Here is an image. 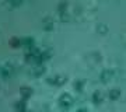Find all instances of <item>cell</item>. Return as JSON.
<instances>
[{
  "mask_svg": "<svg viewBox=\"0 0 126 112\" xmlns=\"http://www.w3.org/2000/svg\"><path fill=\"white\" fill-rule=\"evenodd\" d=\"M83 85H84V83L81 80L74 81V90H76V91H83Z\"/></svg>",
  "mask_w": 126,
  "mask_h": 112,
  "instance_id": "15",
  "label": "cell"
},
{
  "mask_svg": "<svg viewBox=\"0 0 126 112\" xmlns=\"http://www.w3.org/2000/svg\"><path fill=\"white\" fill-rule=\"evenodd\" d=\"M64 81H66V76H62V74L48 77V83L52 85H62V84H64Z\"/></svg>",
  "mask_w": 126,
  "mask_h": 112,
  "instance_id": "3",
  "label": "cell"
},
{
  "mask_svg": "<svg viewBox=\"0 0 126 112\" xmlns=\"http://www.w3.org/2000/svg\"><path fill=\"white\" fill-rule=\"evenodd\" d=\"M21 45H23L24 48H27V49H31V48H34V45H35V42H34V39L32 38H23V41H21Z\"/></svg>",
  "mask_w": 126,
  "mask_h": 112,
  "instance_id": "8",
  "label": "cell"
},
{
  "mask_svg": "<svg viewBox=\"0 0 126 112\" xmlns=\"http://www.w3.org/2000/svg\"><path fill=\"white\" fill-rule=\"evenodd\" d=\"M97 32H98L99 35H107V34H108V27L101 22V24L97 25Z\"/></svg>",
  "mask_w": 126,
  "mask_h": 112,
  "instance_id": "12",
  "label": "cell"
},
{
  "mask_svg": "<svg viewBox=\"0 0 126 112\" xmlns=\"http://www.w3.org/2000/svg\"><path fill=\"white\" fill-rule=\"evenodd\" d=\"M20 94H21V97H23L24 99L30 98L32 95V90L30 88V87H21V88H20Z\"/></svg>",
  "mask_w": 126,
  "mask_h": 112,
  "instance_id": "9",
  "label": "cell"
},
{
  "mask_svg": "<svg viewBox=\"0 0 126 112\" xmlns=\"http://www.w3.org/2000/svg\"><path fill=\"white\" fill-rule=\"evenodd\" d=\"M14 109H17V111H25L27 109L25 101H18V102H16L14 104Z\"/></svg>",
  "mask_w": 126,
  "mask_h": 112,
  "instance_id": "13",
  "label": "cell"
},
{
  "mask_svg": "<svg viewBox=\"0 0 126 112\" xmlns=\"http://www.w3.org/2000/svg\"><path fill=\"white\" fill-rule=\"evenodd\" d=\"M10 45H13L14 48H18L21 45V41L17 39V38H13V39H10Z\"/></svg>",
  "mask_w": 126,
  "mask_h": 112,
  "instance_id": "16",
  "label": "cell"
},
{
  "mask_svg": "<svg viewBox=\"0 0 126 112\" xmlns=\"http://www.w3.org/2000/svg\"><path fill=\"white\" fill-rule=\"evenodd\" d=\"M119 97H121V90L119 88H112L111 91H109V98L112 99V101L118 99Z\"/></svg>",
  "mask_w": 126,
  "mask_h": 112,
  "instance_id": "11",
  "label": "cell"
},
{
  "mask_svg": "<svg viewBox=\"0 0 126 112\" xmlns=\"http://www.w3.org/2000/svg\"><path fill=\"white\" fill-rule=\"evenodd\" d=\"M113 74H115V73H113L112 70H102L101 74H99V80L102 81V83H108V81L113 77Z\"/></svg>",
  "mask_w": 126,
  "mask_h": 112,
  "instance_id": "6",
  "label": "cell"
},
{
  "mask_svg": "<svg viewBox=\"0 0 126 112\" xmlns=\"http://www.w3.org/2000/svg\"><path fill=\"white\" fill-rule=\"evenodd\" d=\"M58 14L62 21H67V1L62 0L58 6Z\"/></svg>",
  "mask_w": 126,
  "mask_h": 112,
  "instance_id": "2",
  "label": "cell"
},
{
  "mask_svg": "<svg viewBox=\"0 0 126 112\" xmlns=\"http://www.w3.org/2000/svg\"><path fill=\"white\" fill-rule=\"evenodd\" d=\"M0 74H1V77H3L4 80H7V79L11 76V67H10V66L0 67Z\"/></svg>",
  "mask_w": 126,
  "mask_h": 112,
  "instance_id": "7",
  "label": "cell"
},
{
  "mask_svg": "<svg viewBox=\"0 0 126 112\" xmlns=\"http://www.w3.org/2000/svg\"><path fill=\"white\" fill-rule=\"evenodd\" d=\"M91 99H93L94 104H101L104 101V95L101 94V91H95L94 94H93V97H91Z\"/></svg>",
  "mask_w": 126,
  "mask_h": 112,
  "instance_id": "10",
  "label": "cell"
},
{
  "mask_svg": "<svg viewBox=\"0 0 126 112\" xmlns=\"http://www.w3.org/2000/svg\"><path fill=\"white\" fill-rule=\"evenodd\" d=\"M30 73H31V76H34V77H39L45 73V66H44L42 63H36V66L32 67Z\"/></svg>",
  "mask_w": 126,
  "mask_h": 112,
  "instance_id": "4",
  "label": "cell"
},
{
  "mask_svg": "<svg viewBox=\"0 0 126 112\" xmlns=\"http://www.w3.org/2000/svg\"><path fill=\"white\" fill-rule=\"evenodd\" d=\"M55 27V22H53V18L52 17H45L42 20V28L45 31H52Z\"/></svg>",
  "mask_w": 126,
  "mask_h": 112,
  "instance_id": "5",
  "label": "cell"
},
{
  "mask_svg": "<svg viewBox=\"0 0 126 112\" xmlns=\"http://www.w3.org/2000/svg\"><path fill=\"white\" fill-rule=\"evenodd\" d=\"M59 107L62 109H69L73 105V97L70 94H62L59 97Z\"/></svg>",
  "mask_w": 126,
  "mask_h": 112,
  "instance_id": "1",
  "label": "cell"
},
{
  "mask_svg": "<svg viewBox=\"0 0 126 112\" xmlns=\"http://www.w3.org/2000/svg\"><path fill=\"white\" fill-rule=\"evenodd\" d=\"M9 3L11 7H18V6H21L24 3V0H9Z\"/></svg>",
  "mask_w": 126,
  "mask_h": 112,
  "instance_id": "14",
  "label": "cell"
}]
</instances>
